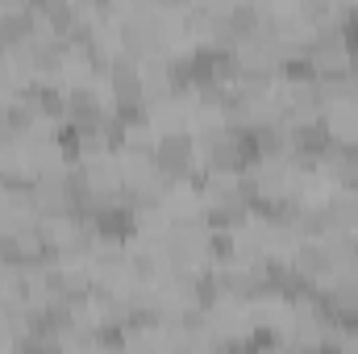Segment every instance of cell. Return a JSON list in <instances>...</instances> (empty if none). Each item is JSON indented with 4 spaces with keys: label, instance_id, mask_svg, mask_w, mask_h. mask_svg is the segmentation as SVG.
<instances>
[{
    "label": "cell",
    "instance_id": "cell-2",
    "mask_svg": "<svg viewBox=\"0 0 358 354\" xmlns=\"http://www.w3.org/2000/svg\"><path fill=\"white\" fill-rule=\"evenodd\" d=\"M121 50H125V55H134V59L163 55V50H167L163 21H159V17H129V21L121 25Z\"/></svg>",
    "mask_w": 358,
    "mask_h": 354
},
{
    "label": "cell",
    "instance_id": "cell-4",
    "mask_svg": "<svg viewBox=\"0 0 358 354\" xmlns=\"http://www.w3.org/2000/svg\"><path fill=\"white\" fill-rule=\"evenodd\" d=\"M334 176H338V183L346 187V192H358V142H338L334 146Z\"/></svg>",
    "mask_w": 358,
    "mask_h": 354
},
{
    "label": "cell",
    "instance_id": "cell-7",
    "mask_svg": "<svg viewBox=\"0 0 358 354\" xmlns=\"http://www.w3.org/2000/svg\"><path fill=\"white\" fill-rule=\"evenodd\" d=\"M17 142V129H13V121H8V108L0 104V146H13Z\"/></svg>",
    "mask_w": 358,
    "mask_h": 354
},
{
    "label": "cell",
    "instance_id": "cell-6",
    "mask_svg": "<svg viewBox=\"0 0 358 354\" xmlns=\"http://www.w3.org/2000/svg\"><path fill=\"white\" fill-rule=\"evenodd\" d=\"M129 271H134L138 279H146V283H150V279H155V259L142 250V255H134V259H129Z\"/></svg>",
    "mask_w": 358,
    "mask_h": 354
},
{
    "label": "cell",
    "instance_id": "cell-5",
    "mask_svg": "<svg viewBox=\"0 0 358 354\" xmlns=\"http://www.w3.org/2000/svg\"><path fill=\"white\" fill-rule=\"evenodd\" d=\"M334 8H338V0H300V21H308L317 29V25L334 21Z\"/></svg>",
    "mask_w": 358,
    "mask_h": 354
},
{
    "label": "cell",
    "instance_id": "cell-3",
    "mask_svg": "<svg viewBox=\"0 0 358 354\" xmlns=\"http://www.w3.org/2000/svg\"><path fill=\"white\" fill-rule=\"evenodd\" d=\"M292 267L304 275V279H325V275H334L338 271V259H334V250H329V242L325 238H304L300 242V250H296V259H292Z\"/></svg>",
    "mask_w": 358,
    "mask_h": 354
},
{
    "label": "cell",
    "instance_id": "cell-1",
    "mask_svg": "<svg viewBox=\"0 0 358 354\" xmlns=\"http://www.w3.org/2000/svg\"><path fill=\"white\" fill-rule=\"evenodd\" d=\"M192 163H196V142L187 134H167L155 142V167L167 183L192 176Z\"/></svg>",
    "mask_w": 358,
    "mask_h": 354
}]
</instances>
